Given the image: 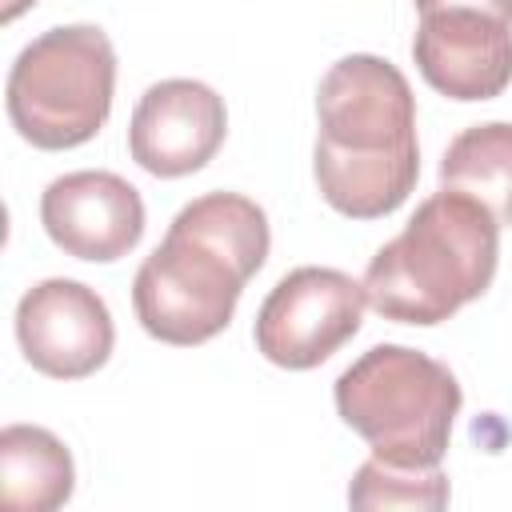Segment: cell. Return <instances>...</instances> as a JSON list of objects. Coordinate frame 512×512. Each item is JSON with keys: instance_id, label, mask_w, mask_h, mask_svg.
Returning a JSON list of instances; mask_svg holds the SVG:
<instances>
[{"instance_id": "15", "label": "cell", "mask_w": 512, "mask_h": 512, "mask_svg": "<svg viewBox=\"0 0 512 512\" xmlns=\"http://www.w3.org/2000/svg\"><path fill=\"white\" fill-rule=\"evenodd\" d=\"M32 4H36V0H4V12H0V16H4V24H12V20H16L20 12H28Z\"/></svg>"}, {"instance_id": "10", "label": "cell", "mask_w": 512, "mask_h": 512, "mask_svg": "<svg viewBox=\"0 0 512 512\" xmlns=\"http://www.w3.org/2000/svg\"><path fill=\"white\" fill-rule=\"evenodd\" d=\"M412 56L440 96L464 104L492 100L512 84V24L472 8L424 12Z\"/></svg>"}, {"instance_id": "12", "label": "cell", "mask_w": 512, "mask_h": 512, "mask_svg": "<svg viewBox=\"0 0 512 512\" xmlns=\"http://www.w3.org/2000/svg\"><path fill=\"white\" fill-rule=\"evenodd\" d=\"M440 184L480 200L500 228L512 224V124L464 128L440 160Z\"/></svg>"}, {"instance_id": "9", "label": "cell", "mask_w": 512, "mask_h": 512, "mask_svg": "<svg viewBox=\"0 0 512 512\" xmlns=\"http://www.w3.org/2000/svg\"><path fill=\"white\" fill-rule=\"evenodd\" d=\"M224 132V96L200 80H160L140 96L132 112L128 152L144 172L176 180L200 172L220 152Z\"/></svg>"}, {"instance_id": "2", "label": "cell", "mask_w": 512, "mask_h": 512, "mask_svg": "<svg viewBox=\"0 0 512 512\" xmlns=\"http://www.w3.org/2000/svg\"><path fill=\"white\" fill-rule=\"evenodd\" d=\"M320 136L312 172L320 196L352 220L396 212L420 176L416 96L396 64L352 52L316 88Z\"/></svg>"}, {"instance_id": "8", "label": "cell", "mask_w": 512, "mask_h": 512, "mask_svg": "<svg viewBox=\"0 0 512 512\" xmlns=\"http://www.w3.org/2000/svg\"><path fill=\"white\" fill-rule=\"evenodd\" d=\"M40 224L60 252L92 264H112L140 244L144 200L124 176L84 168L56 176L44 188Z\"/></svg>"}, {"instance_id": "7", "label": "cell", "mask_w": 512, "mask_h": 512, "mask_svg": "<svg viewBox=\"0 0 512 512\" xmlns=\"http://www.w3.org/2000/svg\"><path fill=\"white\" fill-rule=\"evenodd\" d=\"M16 340L24 360L52 380H84L108 364L116 328L96 288L52 276L16 304Z\"/></svg>"}, {"instance_id": "5", "label": "cell", "mask_w": 512, "mask_h": 512, "mask_svg": "<svg viewBox=\"0 0 512 512\" xmlns=\"http://www.w3.org/2000/svg\"><path fill=\"white\" fill-rule=\"evenodd\" d=\"M116 92V52L96 24H64L36 36L8 72V120L44 152L88 144Z\"/></svg>"}, {"instance_id": "14", "label": "cell", "mask_w": 512, "mask_h": 512, "mask_svg": "<svg viewBox=\"0 0 512 512\" xmlns=\"http://www.w3.org/2000/svg\"><path fill=\"white\" fill-rule=\"evenodd\" d=\"M444 8H472L484 16H496L504 24H512V0H416V12H444Z\"/></svg>"}, {"instance_id": "1", "label": "cell", "mask_w": 512, "mask_h": 512, "mask_svg": "<svg viewBox=\"0 0 512 512\" xmlns=\"http://www.w3.org/2000/svg\"><path fill=\"white\" fill-rule=\"evenodd\" d=\"M268 216L240 192H208L176 212L132 280L136 320L152 340L204 344L228 328L244 284L268 260Z\"/></svg>"}, {"instance_id": "13", "label": "cell", "mask_w": 512, "mask_h": 512, "mask_svg": "<svg viewBox=\"0 0 512 512\" xmlns=\"http://www.w3.org/2000/svg\"><path fill=\"white\" fill-rule=\"evenodd\" d=\"M352 508H444L448 476L436 468H404L380 456L364 460L348 484Z\"/></svg>"}, {"instance_id": "4", "label": "cell", "mask_w": 512, "mask_h": 512, "mask_svg": "<svg viewBox=\"0 0 512 512\" xmlns=\"http://www.w3.org/2000/svg\"><path fill=\"white\" fill-rule=\"evenodd\" d=\"M464 392L448 364L408 344H376L336 380L340 420L372 456L404 468H436L448 452Z\"/></svg>"}, {"instance_id": "11", "label": "cell", "mask_w": 512, "mask_h": 512, "mask_svg": "<svg viewBox=\"0 0 512 512\" xmlns=\"http://www.w3.org/2000/svg\"><path fill=\"white\" fill-rule=\"evenodd\" d=\"M76 464L60 436L40 424H8L0 432V500L8 512H52L68 504Z\"/></svg>"}, {"instance_id": "6", "label": "cell", "mask_w": 512, "mask_h": 512, "mask_svg": "<svg viewBox=\"0 0 512 512\" xmlns=\"http://www.w3.org/2000/svg\"><path fill=\"white\" fill-rule=\"evenodd\" d=\"M364 284L340 268L304 264L276 280L256 312V348L268 364L304 372L340 352L364 320Z\"/></svg>"}, {"instance_id": "3", "label": "cell", "mask_w": 512, "mask_h": 512, "mask_svg": "<svg viewBox=\"0 0 512 512\" xmlns=\"http://www.w3.org/2000/svg\"><path fill=\"white\" fill-rule=\"evenodd\" d=\"M500 264L496 216L452 188L428 196L400 236H392L364 272L372 312L396 324H444L488 292Z\"/></svg>"}]
</instances>
